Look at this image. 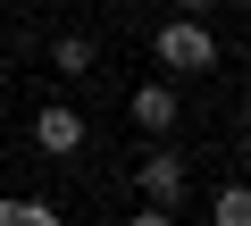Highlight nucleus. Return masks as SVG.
Masks as SVG:
<instances>
[{
  "label": "nucleus",
  "instance_id": "f257e3e1",
  "mask_svg": "<svg viewBox=\"0 0 251 226\" xmlns=\"http://www.w3.org/2000/svg\"><path fill=\"white\" fill-rule=\"evenodd\" d=\"M159 67H176V75H201V67H218V42H209V25L201 17H176V25H159Z\"/></svg>",
  "mask_w": 251,
  "mask_h": 226
},
{
  "label": "nucleus",
  "instance_id": "f03ea898",
  "mask_svg": "<svg viewBox=\"0 0 251 226\" xmlns=\"http://www.w3.org/2000/svg\"><path fill=\"white\" fill-rule=\"evenodd\" d=\"M184 193H193V168H184V151H151V159H143V201H151V209H176Z\"/></svg>",
  "mask_w": 251,
  "mask_h": 226
},
{
  "label": "nucleus",
  "instance_id": "7ed1b4c3",
  "mask_svg": "<svg viewBox=\"0 0 251 226\" xmlns=\"http://www.w3.org/2000/svg\"><path fill=\"white\" fill-rule=\"evenodd\" d=\"M34 143H42L50 159H67V151L84 143V118H75V109H67V100H50V109H42V118H34Z\"/></svg>",
  "mask_w": 251,
  "mask_h": 226
},
{
  "label": "nucleus",
  "instance_id": "20e7f679",
  "mask_svg": "<svg viewBox=\"0 0 251 226\" xmlns=\"http://www.w3.org/2000/svg\"><path fill=\"white\" fill-rule=\"evenodd\" d=\"M134 126H151V134L176 126V92H168V84H143V92H134Z\"/></svg>",
  "mask_w": 251,
  "mask_h": 226
},
{
  "label": "nucleus",
  "instance_id": "39448f33",
  "mask_svg": "<svg viewBox=\"0 0 251 226\" xmlns=\"http://www.w3.org/2000/svg\"><path fill=\"white\" fill-rule=\"evenodd\" d=\"M50 67H59L67 84H75V75H92V34H59V42H50Z\"/></svg>",
  "mask_w": 251,
  "mask_h": 226
},
{
  "label": "nucleus",
  "instance_id": "423d86ee",
  "mask_svg": "<svg viewBox=\"0 0 251 226\" xmlns=\"http://www.w3.org/2000/svg\"><path fill=\"white\" fill-rule=\"evenodd\" d=\"M0 226H67V218H59L50 201H34V193H25V201H0Z\"/></svg>",
  "mask_w": 251,
  "mask_h": 226
},
{
  "label": "nucleus",
  "instance_id": "0eeeda50",
  "mask_svg": "<svg viewBox=\"0 0 251 226\" xmlns=\"http://www.w3.org/2000/svg\"><path fill=\"white\" fill-rule=\"evenodd\" d=\"M209 218H218V226H251V193H243V184H226V193L209 201Z\"/></svg>",
  "mask_w": 251,
  "mask_h": 226
},
{
  "label": "nucleus",
  "instance_id": "6e6552de",
  "mask_svg": "<svg viewBox=\"0 0 251 226\" xmlns=\"http://www.w3.org/2000/svg\"><path fill=\"white\" fill-rule=\"evenodd\" d=\"M126 226H176V209H151V201H143V209L126 218Z\"/></svg>",
  "mask_w": 251,
  "mask_h": 226
},
{
  "label": "nucleus",
  "instance_id": "1a4fd4ad",
  "mask_svg": "<svg viewBox=\"0 0 251 226\" xmlns=\"http://www.w3.org/2000/svg\"><path fill=\"white\" fill-rule=\"evenodd\" d=\"M176 9H184V17H209V9H218V0H176Z\"/></svg>",
  "mask_w": 251,
  "mask_h": 226
}]
</instances>
